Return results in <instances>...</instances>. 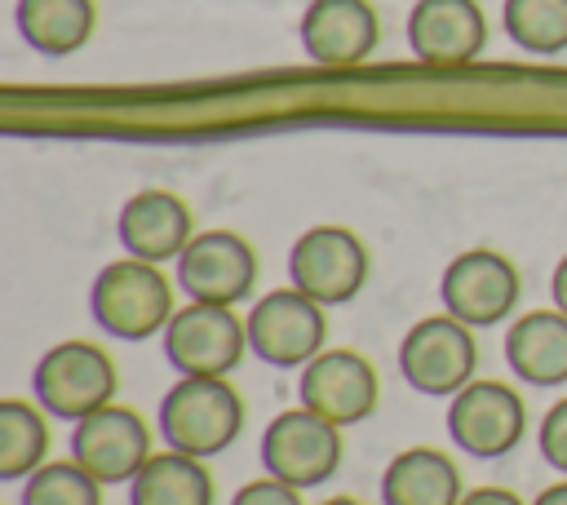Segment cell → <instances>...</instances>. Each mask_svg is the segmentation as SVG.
<instances>
[{"label":"cell","instance_id":"obj_27","mask_svg":"<svg viewBox=\"0 0 567 505\" xmlns=\"http://www.w3.org/2000/svg\"><path fill=\"white\" fill-rule=\"evenodd\" d=\"M549 297H554V310L567 315V257H558V266L549 275Z\"/></svg>","mask_w":567,"mask_h":505},{"label":"cell","instance_id":"obj_25","mask_svg":"<svg viewBox=\"0 0 567 505\" xmlns=\"http://www.w3.org/2000/svg\"><path fill=\"white\" fill-rule=\"evenodd\" d=\"M230 505H306L301 501V492L297 487H288V483H279V478H252V483H244L235 496H230Z\"/></svg>","mask_w":567,"mask_h":505},{"label":"cell","instance_id":"obj_29","mask_svg":"<svg viewBox=\"0 0 567 505\" xmlns=\"http://www.w3.org/2000/svg\"><path fill=\"white\" fill-rule=\"evenodd\" d=\"M319 505H363V501H354V496H328V501H319Z\"/></svg>","mask_w":567,"mask_h":505},{"label":"cell","instance_id":"obj_16","mask_svg":"<svg viewBox=\"0 0 567 505\" xmlns=\"http://www.w3.org/2000/svg\"><path fill=\"white\" fill-rule=\"evenodd\" d=\"M115 235L128 257L159 266V261L182 257V248L195 239V226H190L186 199H177L173 190H137L124 199L115 217Z\"/></svg>","mask_w":567,"mask_h":505},{"label":"cell","instance_id":"obj_8","mask_svg":"<svg viewBox=\"0 0 567 505\" xmlns=\"http://www.w3.org/2000/svg\"><path fill=\"white\" fill-rule=\"evenodd\" d=\"M288 284L319 306H341L368 284V248L346 226H310L288 248Z\"/></svg>","mask_w":567,"mask_h":505},{"label":"cell","instance_id":"obj_7","mask_svg":"<svg viewBox=\"0 0 567 505\" xmlns=\"http://www.w3.org/2000/svg\"><path fill=\"white\" fill-rule=\"evenodd\" d=\"M341 465V425L323 421L310 408L279 412L261 434V470L297 492L319 487Z\"/></svg>","mask_w":567,"mask_h":505},{"label":"cell","instance_id":"obj_21","mask_svg":"<svg viewBox=\"0 0 567 505\" xmlns=\"http://www.w3.org/2000/svg\"><path fill=\"white\" fill-rule=\"evenodd\" d=\"M44 408L27 399L0 403V478H31L44 465L49 452V425Z\"/></svg>","mask_w":567,"mask_h":505},{"label":"cell","instance_id":"obj_15","mask_svg":"<svg viewBox=\"0 0 567 505\" xmlns=\"http://www.w3.org/2000/svg\"><path fill=\"white\" fill-rule=\"evenodd\" d=\"M377 9L368 0H310L301 13L306 58L319 66H359L377 49Z\"/></svg>","mask_w":567,"mask_h":505},{"label":"cell","instance_id":"obj_14","mask_svg":"<svg viewBox=\"0 0 567 505\" xmlns=\"http://www.w3.org/2000/svg\"><path fill=\"white\" fill-rule=\"evenodd\" d=\"M408 44L425 66H465L487 44L478 0H416L408 13Z\"/></svg>","mask_w":567,"mask_h":505},{"label":"cell","instance_id":"obj_3","mask_svg":"<svg viewBox=\"0 0 567 505\" xmlns=\"http://www.w3.org/2000/svg\"><path fill=\"white\" fill-rule=\"evenodd\" d=\"M115 363L93 341H58L40 354L31 372L35 403L58 421H84L97 408L115 403Z\"/></svg>","mask_w":567,"mask_h":505},{"label":"cell","instance_id":"obj_1","mask_svg":"<svg viewBox=\"0 0 567 505\" xmlns=\"http://www.w3.org/2000/svg\"><path fill=\"white\" fill-rule=\"evenodd\" d=\"M244 430V399L226 377H177L159 399V434L173 452L217 456Z\"/></svg>","mask_w":567,"mask_h":505},{"label":"cell","instance_id":"obj_18","mask_svg":"<svg viewBox=\"0 0 567 505\" xmlns=\"http://www.w3.org/2000/svg\"><path fill=\"white\" fill-rule=\"evenodd\" d=\"M461 470L439 447H403L381 474V505H461Z\"/></svg>","mask_w":567,"mask_h":505},{"label":"cell","instance_id":"obj_12","mask_svg":"<svg viewBox=\"0 0 567 505\" xmlns=\"http://www.w3.org/2000/svg\"><path fill=\"white\" fill-rule=\"evenodd\" d=\"M151 456H155L151 452V430L124 403H106L93 416L75 421V430H71V461H80L102 487L133 483L137 470Z\"/></svg>","mask_w":567,"mask_h":505},{"label":"cell","instance_id":"obj_11","mask_svg":"<svg viewBox=\"0 0 567 505\" xmlns=\"http://www.w3.org/2000/svg\"><path fill=\"white\" fill-rule=\"evenodd\" d=\"M257 284V252L235 230H199L177 257V288L190 301L239 306Z\"/></svg>","mask_w":567,"mask_h":505},{"label":"cell","instance_id":"obj_2","mask_svg":"<svg viewBox=\"0 0 567 505\" xmlns=\"http://www.w3.org/2000/svg\"><path fill=\"white\" fill-rule=\"evenodd\" d=\"M89 310L97 328H106L120 341H146L168 328L173 319V284L155 261L120 257L106 261L89 288Z\"/></svg>","mask_w":567,"mask_h":505},{"label":"cell","instance_id":"obj_28","mask_svg":"<svg viewBox=\"0 0 567 505\" xmlns=\"http://www.w3.org/2000/svg\"><path fill=\"white\" fill-rule=\"evenodd\" d=\"M532 505H567V478H558V483H549Z\"/></svg>","mask_w":567,"mask_h":505},{"label":"cell","instance_id":"obj_4","mask_svg":"<svg viewBox=\"0 0 567 505\" xmlns=\"http://www.w3.org/2000/svg\"><path fill=\"white\" fill-rule=\"evenodd\" d=\"M474 368H478L474 332L461 319H452L447 310L416 319L399 341V372L425 399L461 394L474 381Z\"/></svg>","mask_w":567,"mask_h":505},{"label":"cell","instance_id":"obj_9","mask_svg":"<svg viewBox=\"0 0 567 505\" xmlns=\"http://www.w3.org/2000/svg\"><path fill=\"white\" fill-rule=\"evenodd\" d=\"M518 270L505 252L496 248H465L461 257H452L443 266L439 279V297L443 310L452 319H461L465 328H496L509 319V310L518 306Z\"/></svg>","mask_w":567,"mask_h":505},{"label":"cell","instance_id":"obj_24","mask_svg":"<svg viewBox=\"0 0 567 505\" xmlns=\"http://www.w3.org/2000/svg\"><path fill=\"white\" fill-rule=\"evenodd\" d=\"M536 447H540L545 465H549V470H558V474L567 478V399H558V403L540 416Z\"/></svg>","mask_w":567,"mask_h":505},{"label":"cell","instance_id":"obj_6","mask_svg":"<svg viewBox=\"0 0 567 505\" xmlns=\"http://www.w3.org/2000/svg\"><path fill=\"white\" fill-rule=\"evenodd\" d=\"M159 337L177 377H230L248 350V328L235 315V306L208 301L177 306Z\"/></svg>","mask_w":567,"mask_h":505},{"label":"cell","instance_id":"obj_5","mask_svg":"<svg viewBox=\"0 0 567 505\" xmlns=\"http://www.w3.org/2000/svg\"><path fill=\"white\" fill-rule=\"evenodd\" d=\"M248 328V354H257L270 368H306L315 354H323V337H328V319L323 306L310 301L306 292L275 288L261 292L244 319Z\"/></svg>","mask_w":567,"mask_h":505},{"label":"cell","instance_id":"obj_13","mask_svg":"<svg viewBox=\"0 0 567 505\" xmlns=\"http://www.w3.org/2000/svg\"><path fill=\"white\" fill-rule=\"evenodd\" d=\"M377 394H381L377 368L363 354H354V350H323V354H315L301 368V381H297L301 408L319 412L323 421H332L341 430L368 421L372 408H377Z\"/></svg>","mask_w":567,"mask_h":505},{"label":"cell","instance_id":"obj_22","mask_svg":"<svg viewBox=\"0 0 567 505\" xmlns=\"http://www.w3.org/2000/svg\"><path fill=\"white\" fill-rule=\"evenodd\" d=\"M501 22L523 53L554 58L567 49V0H505Z\"/></svg>","mask_w":567,"mask_h":505},{"label":"cell","instance_id":"obj_17","mask_svg":"<svg viewBox=\"0 0 567 505\" xmlns=\"http://www.w3.org/2000/svg\"><path fill=\"white\" fill-rule=\"evenodd\" d=\"M505 363L523 385L554 390L567 381V315L527 310L505 328Z\"/></svg>","mask_w":567,"mask_h":505},{"label":"cell","instance_id":"obj_19","mask_svg":"<svg viewBox=\"0 0 567 505\" xmlns=\"http://www.w3.org/2000/svg\"><path fill=\"white\" fill-rule=\"evenodd\" d=\"M93 0H18V31L44 58H66L93 35Z\"/></svg>","mask_w":567,"mask_h":505},{"label":"cell","instance_id":"obj_23","mask_svg":"<svg viewBox=\"0 0 567 505\" xmlns=\"http://www.w3.org/2000/svg\"><path fill=\"white\" fill-rule=\"evenodd\" d=\"M22 505H102V483L80 461H44L22 478Z\"/></svg>","mask_w":567,"mask_h":505},{"label":"cell","instance_id":"obj_10","mask_svg":"<svg viewBox=\"0 0 567 505\" xmlns=\"http://www.w3.org/2000/svg\"><path fill=\"white\" fill-rule=\"evenodd\" d=\"M447 434L474 461H501L527 434V408L505 381H470L447 399Z\"/></svg>","mask_w":567,"mask_h":505},{"label":"cell","instance_id":"obj_26","mask_svg":"<svg viewBox=\"0 0 567 505\" xmlns=\"http://www.w3.org/2000/svg\"><path fill=\"white\" fill-rule=\"evenodd\" d=\"M461 505H527V501H518L509 487H474L461 496Z\"/></svg>","mask_w":567,"mask_h":505},{"label":"cell","instance_id":"obj_20","mask_svg":"<svg viewBox=\"0 0 567 505\" xmlns=\"http://www.w3.org/2000/svg\"><path fill=\"white\" fill-rule=\"evenodd\" d=\"M128 505H213V474L199 456L155 452L128 483Z\"/></svg>","mask_w":567,"mask_h":505}]
</instances>
